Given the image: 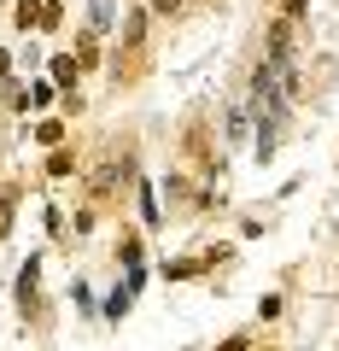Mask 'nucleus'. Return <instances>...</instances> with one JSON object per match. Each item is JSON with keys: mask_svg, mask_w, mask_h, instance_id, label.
<instances>
[{"mask_svg": "<svg viewBox=\"0 0 339 351\" xmlns=\"http://www.w3.org/2000/svg\"><path fill=\"white\" fill-rule=\"evenodd\" d=\"M88 24L94 29H112L117 24V6H112V0H88Z\"/></svg>", "mask_w": 339, "mask_h": 351, "instance_id": "nucleus-1", "label": "nucleus"}, {"mask_svg": "<svg viewBox=\"0 0 339 351\" xmlns=\"http://www.w3.org/2000/svg\"><path fill=\"white\" fill-rule=\"evenodd\" d=\"M76 71H82V64H76V53H64V59H53V82H64V88H71V82H76Z\"/></svg>", "mask_w": 339, "mask_h": 351, "instance_id": "nucleus-2", "label": "nucleus"}, {"mask_svg": "<svg viewBox=\"0 0 339 351\" xmlns=\"http://www.w3.org/2000/svg\"><path fill=\"white\" fill-rule=\"evenodd\" d=\"M18 24H24V29L41 24V0H18Z\"/></svg>", "mask_w": 339, "mask_h": 351, "instance_id": "nucleus-3", "label": "nucleus"}, {"mask_svg": "<svg viewBox=\"0 0 339 351\" xmlns=\"http://www.w3.org/2000/svg\"><path fill=\"white\" fill-rule=\"evenodd\" d=\"M59 135H64V123H53V117L36 129V141H47V147H59Z\"/></svg>", "mask_w": 339, "mask_h": 351, "instance_id": "nucleus-4", "label": "nucleus"}, {"mask_svg": "<svg viewBox=\"0 0 339 351\" xmlns=\"http://www.w3.org/2000/svg\"><path fill=\"white\" fill-rule=\"evenodd\" d=\"M47 170H53V176H71V170H76V158H71V152H53Z\"/></svg>", "mask_w": 339, "mask_h": 351, "instance_id": "nucleus-5", "label": "nucleus"}, {"mask_svg": "<svg viewBox=\"0 0 339 351\" xmlns=\"http://www.w3.org/2000/svg\"><path fill=\"white\" fill-rule=\"evenodd\" d=\"M0 228H12V199H0Z\"/></svg>", "mask_w": 339, "mask_h": 351, "instance_id": "nucleus-6", "label": "nucleus"}, {"mask_svg": "<svg viewBox=\"0 0 339 351\" xmlns=\"http://www.w3.org/2000/svg\"><path fill=\"white\" fill-rule=\"evenodd\" d=\"M223 351H246V339H223Z\"/></svg>", "mask_w": 339, "mask_h": 351, "instance_id": "nucleus-7", "label": "nucleus"}, {"mask_svg": "<svg viewBox=\"0 0 339 351\" xmlns=\"http://www.w3.org/2000/svg\"><path fill=\"white\" fill-rule=\"evenodd\" d=\"M152 6H158V12H176V0H152Z\"/></svg>", "mask_w": 339, "mask_h": 351, "instance_id": "nucleus-8", "label": "nucleus"}, {"mask_svg": "<svg viewBox=\"0 0 339 351\" xmlns=\"http://www.w3.org/2000/svg\"><path fill=\"white\" fill-rule=\"evenodd\" d=\"M0 76H12V59H6V53H0Z\"/></svg>", "mask_w": 339, "mask_h": 351, "instance_id": "nucleus-9", "label": "nucleus"}]
</instances>
